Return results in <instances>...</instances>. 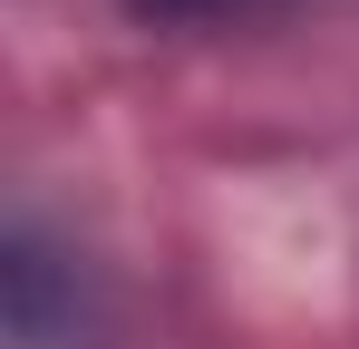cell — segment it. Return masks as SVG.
Returning <instances> with one entry per match:
<instances>
[{"label":"cell","mask_w":359,"mask_h":349,"mask_svg":"<svg viewBox=\"0 0 359 349\" xmlns=\"http://www.w3.org/2000/svg\"><path fill=\"white\" fill-rule=\"evenodd\" d=\"M0 282H10V330H20L29 349H49V340L68 330V320H59V252H49L39 233H10Z\"/></svg>","instance_id":"1"},{"label":"cell","mask_w":359,"mask_h":349,"mask_svg":"<svg viewBox=\"0 0 359 349\" xmlns=\"http://www.w3.org/2000/svg\"><path fill=\"white\" fill-rule=\"evenodd\" d=\"M136 20H156V29H204V20H233L243 0H126Z\"/></svg>","instance_id":"2"}]
</instances>
